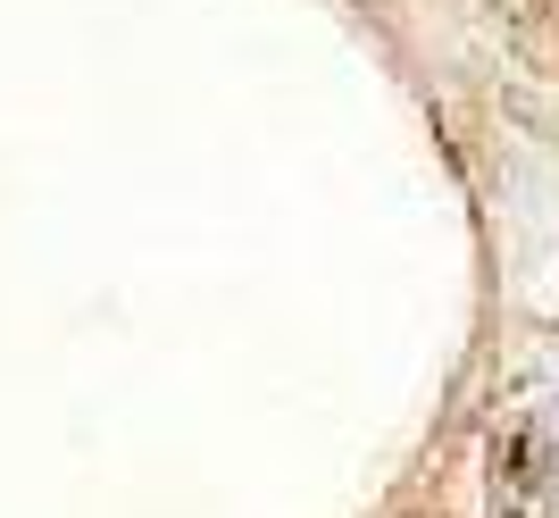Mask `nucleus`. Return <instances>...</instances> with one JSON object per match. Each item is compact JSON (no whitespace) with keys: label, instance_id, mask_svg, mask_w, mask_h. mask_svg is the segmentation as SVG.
Returning a JSON list of instances; mask_svg holds the SVG:
<instances>
[{"label":"nucleus","instance_id":"nucleus-1","mask_svg":"<svg viewBox=\"0 0 559 518\" xmlns=\"http://www.w3.org/2000/svg\"><path fill=\"white\" fill-rule=\"evenodd\" d=\"M543 485H551V494H559V410H551V419H543Z\"/></svg>","mask_w":559,"mask_h":518}]
</instances>
